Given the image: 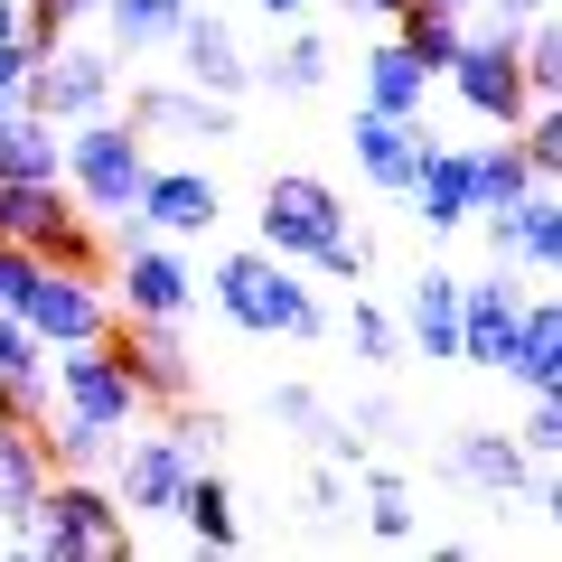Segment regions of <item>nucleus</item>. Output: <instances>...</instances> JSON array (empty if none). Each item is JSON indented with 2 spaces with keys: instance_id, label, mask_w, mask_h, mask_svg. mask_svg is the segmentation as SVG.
<instances>
[{
  "instance_id": "nucleus-3",
  "label": "nucleus",
  "mask_w": 562,
  "mask_h": 562,
  "mask_svg": "<svg viewBox=\"0 0 562 562\" xmlns=\"http://www.w3.org/2000/svg\"><path fill=\"white\" fill-rule=\"evenodd\" d=\"M66 198L85 206V216H122V206H140V179H150V140L132 132V113H85L66 122Z\"/></svg>"
},
{
  "instance_id": "nucleus-27",
  "label": "nucleus",
  "mask_w": 562,
  "mask_h": 562,
  "mask_svg": "<svg viewBox=\"0 0 562 562\" xmlns=\"http://www.w3.org/2000/svg\"><path fill=\"white\" fill-rule=\"evenodd\" d=\"M57 169H66V132L47 113L0 103V179H57Z\"/></svg>"
},
{
  "instance_id": "nucleus-13",
  "label": "nucleus",
  "mask_w": 562,
  "mask_h": 562,
  "mask_svg": "<svg viewBox=\"0 0 562 562\" xmlns=\"http://www.w3.org/2000/svg\"><path fill=\"white\" fill-rule=\"evenodd\" d=\"M487 235V254L497 262H516L525 281H553V262H562V198H553V179H535L516 206H497V216H469Z\"/></svg>"
},
{
  "instance_id": "nucleus-37",
  "label": "nucleus",
  "mask_w": 562,
  "mask_h": 562,
  "mask_svg": "<svg viewBox=\"0 0 562 562\" xmlns=\"http://www.w3.org/2000/svg\"><path fill=\"white\" fill-rule=\"evenodd\" d=\"M516 441H525V460H562V394H535V403H525Z\"/></svg>"
},
{
  "instance_id": "nucleus-4",
  "label": "nucleus",
  "mask_w": 562,
  "mask_h": 562,
  "mask_svg": "<svg viewBox=\"0 0 562 562\" xmlns=\"http://www.w3.org/2000/svg\"><path fill=\"white\" fill-rule=\"evenodd\" d=\"M113 103H122V57L103 38H76V29L47 57H29V76H20V113H47L57 132L85 113H113Z\"/></svg>"
},
{
  "instance_id": "nucleus-43",
  "label": "nucleus",
  "mask_w": 562,
  "mask_h": 562,
  "mask_svg": "<svg viewBox=\"0 0 562 562\" xmlns=\"http://www.w3.org/2000/svg\"><path fill=\"white\" fill-rule=\"evenodd\" d=\"M347 422H357L366 441H384V431H394V394H366V403H357V413H347Z\"/></svg>"
},
{
  "instance_id": "nucleus-30",
  "label": "nucleus",
  "mask_w": 562,
  "mask_h": 562,
  "mask_svg": "<svg viewBox=\"0 0 562 562\" xmlns=\"http://www.w3.org/2000/svg\"><path fill=\"white\" fill-rule=\"evenodd\" d=\"M525 188H535V169H525L516 132H497V140H469V198H479V216H497V206H516Z\"/></svg>"
},
{
  "instance_id": "nucleus-21",
  "label": "nucleus",
  "mask_w": 562,
  "mask_h": 562,
  "mask_svg": "<svg viewBox=\"0 0 562 562\" xmlns=\"http://www.w3.org/2000/svg\"><path fill=\"white\" fill-rule=\"evenodd\" d=\"M403 198H413V216H422L431 244L460 235V225L479 216V198H469V150H460V140H431V150L413 160V188H403Z\"/></svg>"
},
{
  "instance_id": "nucleus-33",
  "label": "nucleus",
  "mask_w": 562,
  "mask_h": 562,
  "mask_svg": "<svg viewBox=\"0 0 562 562\" xmlns=\"http://www.w3.org/2000/svg\"><path fill=\"white\" fill-rule=\"evenodd\" d=\"M160 431L179 441V460H188V469H225V441H235V422H225L216 403L198 413V394H188V403H169V422H160Z\"/></svg>"
},
{
  "instance_id": "nucleus-31",
  "label": "nucleus",
  "mask_w": 562,
  "mask_h": 562,
  "mask_svg": "<svg viewBox=\"0 0 562 562\" xmlns=\"http://www.w3.org/2000/svg\"><path fill=\"white\" fill-rule=\"evenodd\" d=\"M113 441H122V431H103V422H85V413H47V422H38V450H47V469H85V479H103Z\"/></svg>"
},
{
  "instance_id": "nucleus-11",
  "label": "nucleus",
  "mask_w": 562,
  "mask_h": 562,
  "mask_svg": "<svg viewBox=\"0 0 562 562\" xmlns=\"http://www.w3.org/2000/svg\"><path fill=\"white\" fill-rule=\"evenodd\" d=\"M122 357V375L140 384V403L150 413H169V403L198 394V357H188V328L179 319H113V338H103Z\"/></svg>"
},
{
  "instance_id": "nucleus-45",
  "label": "nucleus",
  "mask_w": 562,
  "mask_h": 562,
  "mask_svg": "<svg viewBox=\"0 0 562 562\" xmlns=\"http://www.w3.org/2000/svg\"><path fill=\"white\" fill-rule=\"evenodd\" d=\"M338 10H347V20H366V29H394L403 0H338Z\"/></svg>"
},
{
  "instance_id": "nucleus-40",
  "label": "nucleus",
  "mask_w": 562,
  "mask_h": 562,
  "mask_svg": "<svg viewBox=\"0 0 562 562\" xmlns=\"http://www.w3.org/2000/svg\"><path fill=\"white\" fill-rule=\"evenodd\" d=\"M553 0H469V20H487V29H525V20H543Z\"/></svg>"
},
{
  "instance_id": "nucleus-39",
  "label": "nucleus",
  "mask_w": 562,
  "mask_h": 562,
  "mask_svg": "<svg viewBox=\"0 0 562 562\" xmlns=\"http://www.w3.org/2000/svg\"><path fill=\"white\" fill-rule=\"evenodd\" d=\"M272 422H281V431H301V441H310V431H319V422H328V403L310 394V384H272Z\"/></svg>"
},
{
  "instance_id": "nucleus-47",
  "label": "nucleus",
  "mask_w": 562,
  "mask_h": 562,
  "mask_svg": "<svg viewBox=\"0 0 562 562\" xmlns=\"http://www.w3.org/2000/svg\"><path fill=\"white\" fill-rule=\"evenodd\" d=\"M431 10H450V20H469V0H431Z\"/></svg>"
},
{
  "instance_id": "nucleus-42",
  "label": "nucleus",
  "mask_w": 562,
  "mask_h": 562,
  "mask_svg": "<svg viewBox=\"0 0 562 562\" xmlns=\"http://www.w3.org/2000/svg\"><path fill=\"white\" fill-rule=\"evenodd\" d=\"M29 57H38L29 38H0V103H20V76H29Z\"/></svg>"
},
{
  "instance_id": "nucleus-5",
  "label": "nucleus",
  "mask_w": 562,
  "mask_h": 562,
  "mask_svg": "<svg viewBox=\"0 0 562 562\" xmlns=\"http://www.w3.org/2000/svg\"><path fill=\"white\" fill-rule=\"evenodd\" d=\"M347 198L319 179V169H272L262 179V206H254V244L262 254H281V262H319V244L328 235H347Z\"/></svg>"
},
{
  "instance_id": "nucleus-17",
  "label": "nucleus",
  "mask_w": 562,
  "mask_h": 562,
  "mask_svg": "<svg viewBox=\"0 0 562 562\" xmlns=\"http://www.w3.org/2000/svg\"><path fill=\"white\" fill-rule=\"evenodd\" d=\"M132 132L140 140H235V103L188 76H160V85H132Z\"/></svg>"
},
{
  "instance_id": "nucleus-26",
  "label": "nucleus",
  "mask_w": 562,
  "mask_h": 562,
  "mask_svg": "<svg viewBox=\"0 0 562 562\" xmlns=\"http://www.w3.org/2000/svg\"><path fill=\"white\" fill-rule=\"evenodd\" d=\"M188 10H198V0H103L94 20H103V47H113V57H160Z\"/></svg>"
},
{
  "instance_id": "nucleus-41",
  "label": "nucleus",
  "mask_w": 562,
  "mask_h": 562,
  "mask_svg": "<svg viewBox=\"0 0 562 562\" xmlns=\"http://www.w3.org/2000/svg\"><path fill=\"white\" fill-rule=\"evenodd\" d=\"M338 506H347V469L319 460V469H310V516H338Z\"/></svg>"
},
{
  "instance_id": "nucleus-19",
  "label": "nucleus",
  "mask_w": 562,
  "mask_h": 562,
  "mask_svg": "<svg viewBox=\"0 0 562 562\" xmlns=\"http://www.w3.org/2000/svg\"><path fill=\"white\" fill-rule=\"evenodd\" d=\"M47 450H38V422H10L0 413V543L29 553V525H38V497H47Z\"/></svg>"
},
{
  "instance_id": "nucleus-36",
  "label": "nucleus",
  "mask_w": 562,
  "mask_h": 562,
  "mask_svg": "<svg viewBox=\"0 0 562 562\" xmlns=\"http://www.w3.org/2000/svg\"><path fill=\"white\" fill-rule=\"evenodd\" d=\"M310 272H328V281H366V272H375V235H366V225H347V235H328Z\"/></svg>"
},
{
  "instance_id": "nucleus-12",
  "label": "nucleus",
  "mask_w": 562,
  "mask_h": 562,
  "mask_svg": "<svg viewBox=\"0 0 562 562\" xmlns=\"http://www.w3.org/2000/svg\"><path fill=\"white\" fill-rule=\"evenodd\" d=\"M160 57H179V76H188V85H206V94H225V103L254 94V47H244V38H235V20H225V10H206V0L188 10L179 29H169Z\"/></svg>"
},
{
  "instance_id": "nucleus-18",
  "label": "nucleus",
  "mask_w": 562,
  "mask_h": 562,
  "mask_svg": "<svg viewBox=\"0 0 562 562\" xmlns=\"http://www.w3.org/2000/svg\"><path fill=\"white\" fill-rule=\"evenodd\" d=\"M403 357H431V366H450L460 357V272L450 262H422L413 281H403Z\"/></svg>"
},
{
  "instance_id": "nucleus-35",
  "label": "nucleus",
  "mask_w": 562,
  "mask_h": 562,
  "mask_svg": "<svg viewBox=\"0 0 562 562\" xmlns=\"http://www.w3.org/2000/svg\"><path fill=\"white\" fill-rule=\"evenodd\" d=\"M347 338V357L357 366H403V319L394 310H375V301H347V319H328Z\"/></svg>"
},
{
  "instance_id": "nucleus-22",
  "label": "nucleus",
  "mask_w": 562,
  "mask_h": 562,
  "mask_svg": "<svg viewBox=\"0 0 562 562\" xmlns=\"http://www.w3.org/2000/svg\"><path fill=\"white\" fill-rule=\"evenodd\" d=\"M140 216L160 225L169 244H188V235H216V216H225V188L206 179V169H160V160H150V179H140Z\"/></svg>"
},
{
  "instance_id": "nucleus-6",
  "label": "nucleus",
  "mask_w": 562,
  "mask_h": 562,
  "mask_svg": "<svg viewBox=\"0 0 562 562\" xmlns=\"http://www.w3.org/2000/svg\"><path fill=\"white\" fill-rule=\"evenodd\" d=\"M29 328H38V347H85V338H113V291H103V272H66V262H38V272H29V291L20 301Z\"/></svg>"
},
{
  "instance_id": "nucleus-15",
  "label": "nucleus",
  "mask_w": 562,
  "mask_h": 562,
  "mask_svg": "<svg viewBox=\"0 0 562 562\" xmlns=\"http://www.w3.org/2000/svg\"><path fill=\"white\" fill-rule=\"evenodd\" d=\"M516 310H525V272L497 262V272H460V357L450 366H506V338H516Z\"/></svg>"
},
{
  "instance_id": "nucleus-46",
  "label": "nucleus",
  "mask_w": 562,
  "mask_h": 562,
  "mask_svg": "<svg viewBox=\"0 0 562 562\" xmlns=\"http://www.w3.org/2000/svg\"><path fill=\"white\" fill-rule=\"evenodd\" d=\"M0 38H20V0H0Z\"/></svg>"
},
{
  "instance_id": "nucleus-32",
  "label": "nucleus",
  "mask_w": 562,
  "mask_h": 562,
  "mask_svg": "<svg viewBox=\"0 0 562 562\" xmlns=\"http://www.w3.org/2000/svg\"><path fill=\"white\" fill-rule=\"evenodd\" d=\"M366 535L375 543H422L413 487H403V469H384V460H366Z\"/></svg>"
},
{
  "instance_id": "nucleus-9",
  "label": "nucleus",
  "mask_w": 562,
  "mask_h": 562,
  "mask_svg": "<svg viewBox=\"0 0 562 562\" xmlns=\"http://www.w3.org/2000/svg\"><path fill=\"white\" fill-rule=\"evenodd\" d=\"M47 384H57V413H85V422H103V431H132L150 403H140V384L122 375V357L103 338H85V347H47Z\"/></svg>"
},
{
  "instance_id": "nucleus-7",
  "label": "nucleus",
  "mask_w": 562,
  "mask_h": 562,
  "mask_svg": "<svg viewBox=\"0 0 562 562\" xmlns=\"http://www.w3.org/2000/svg\"><path fill=\"white\" fill-rule=\"evenodd\" d=\"M441 85L487 122V132H516V122L535 113V103H525V66H516V29H487V20H469V38H460V57H450Z\"/></svg>"
},
{
  "instance_id": "nucleus-29",
  "label": "nucleus",
  "mask_w": 562,
  "mask_h": 562,
  "mask_svg": "<svg viewBox=\"0 0 562 562\" xmlns=\"http://www.w3.org/2000/svg\"><path fill=\"white\" fill-rule=\"evenodd\" d=\"M394 38H403V57H413L422 76L441 85L450 57H460V38H469V20H450V10H431V0H403V10H394Z\"/></svg>"
},
{
  "instance_id": "nucleus-20",
  "label": "nucleus",
  "mask_w": 562,
  "mask_h": 562,
  "mask_svg": "<svg viewBox=\"0 0 562 562\" xmlns=\"http://www.w3.org/2000/svg\"><path fill=\"white\" fill-rule=\"evenodd\" d=\"M525 394H562V301L553 281H525V310H516V338H506V366Z\"/></svg>"
},
{
  "instance_id": "nucleus-28",
  "label": "nucleus",
  "mask_w": 562,
  "mask_h": 562,
  "mask_svg": "<svg viewBox=\"0 0 562 562\" xmlns=\"http://www.w3.org/2000/svg\"><path fill=\"white\" fill-rule=\"evenodd\" d=\"M29 254L66 262V272H103V262H113V235H103V216H85V206H57V216L29 235Z\"/></svg>"
},
{
  "instance_id": "nucleus-34",
  "label": "nucleus",
  "mask_w": 562,
  "mask_h": 562,
  "mask_svg": "<svg viewBox=\"0 0 562 562\" xmlns=\"http://www.w3.org/2000/svg\"><path fill=\"white\" fill-rule=\"evenodd\" d=\"M516 66H525V103H562V29H553V10L516 29Z\"/></svg>"
},
{
  "instance_id": "nucleus-23",
  "label": "nucleus",
  "mask_w": 562,
  "mask_h": 562,
  "mask_svg": "<svg viewBox=\"0 0 562 562\" xmlns=\"http://www.w3.org/2000/svg\"><path fill=\"white\" fill-rule=\"evenodd\" d=\"M328 66H338V47H328L310 20H291L254 57V85H262V94H281V103H301V94H319V85H328Z\"/></svg>"
},
{
  "instance_id": "nucleus-24",
  "label": "nucleus",
  "mask_w": 562,
  "mask_h": 562,
  "mask_svg": "<svg viewBox=\"0 0 562 562\" xmlns=\"http://www.w3.org/2000/svg\"><path fill=\"white\" fill-rule=\"evenodd\" d=\"M357 103H375V113H422V103H431V76L403 57L394 29H375V47L357 57Z\"/></svg>"
},
{
  "instance_id": "nucleus-44",
  "label": "nucleus",
  "mask_w": 562,
  "mask_h": 562,
  "mask_svg": "<svg viewBox=\"0 0 562 562\" xmlns=\"http://www.w3.org/2000/svg\"><path fill=\"white\" fill-rule=\"evenodd\" d=\"M254 20H272V29H291V20H310V0H244Z\"/></svg>"
},
{
  "instance_id": "nucleus-10",
  "label": "nucleus",
  "mask_w": 562,
  "mask_h": 562,
  "mask_svg": "<svg viewBox=\"0 0 562 562\" xmlns=\"http://www.w3.org/2000/svg\"><path fill=\"white\" fill-rule=\"evenodd\" d=\"M103 487L122 497V516L132 525H169L179 516V487H188V460H179V441L169 431H122L113 441V460H103Z\"/></svg>"
},
{
  "instance_id": "nucleus-38",
  "label": "nucleus",
  "mask_w": 562,
  "mask_h": 562,
  "mask_svg": "<svg viewBox=\"0 0 562 562\" xmlns=\"http://www.w3.org/2000/svg\"><path fill=\"white\" fill-rule=\"evenodd\" d=\"M310 450H319V460H338V469H366V460H375V441H366L357 422H338V413L310 431Z\"/></svg>"
},
{
  "instance_id": "nucleus-1",
  "label": "nucleus",
  "mask_w": 562,
  "mask_h": 562,
  "mask_svg": "<svg viewBox=\"0 0 562 562\" xmlns=\"http://www.w3.org/2000/svg\"><path fill=\"white\" fill-rule=\"evenodd\" d=\"M206 291H216V310L244 328V338H301V347H319V338H328V301L301 281V262L262 254V244L225 254L216 272H206Z\"/></svg>"
},
{
  "instance_id": "nucleus-8",
  "label": "nucleus",
  "mask_w": 562,
  "mask_h": 562,
  "mask_svg": "<svg viewBox=\"0 0 562 562\" xmlns=\"http://www.w3.org/2000/svg\"><path fill=\"white\" fill-rule=\"evenodd\" d=\"M103 291H113L122 319H188V310H198V272H188V254L169 235L122 244V254L103 262Z\"/></svg>"
},
{
  "instance_id": "nucleus-14",
  "label": "nucleus",
  "mask_w": 562,
  "mask_h": 562,
  "mask_svg": "<svg viewBox=\"0 0 562 562\" xmlns=\"http://www.w3.org/2000/svg\"><path fill=\"white\" fill-rule=\"evenodd\" d=\"M431 122L422 113H375V103H357V113H347V150H357V179L375 188V198H403V188H413V160L422 150H431Z\"/></svg>"
},
{
  "instance_id": "nucleus-25",
  "label": "nucleus",
  "mask_w": 562,
  "mask_h": 562,
  "mask_svg": "<svg viewBox=\"0 0 562 562\" xmlns=\"http://www.w3.org/2000/svg\"><path fill=\"white\" fill-rule=\"evenodd\" d=\"M179 525L188 543H206V553H235L244 543V516H235V487H225V469H188V487H179Z\"/></svg>"
},
{
  "instance_id": "nucleus-16",
  "label": "nucleus",
  "mask_w": 562,
  "mask_h": 562,
  "mask_svg": "<svg viewBox=\"0 0 562 562\" xmlns=\"http://www.w3.org/2000/svg\"><path fill=\"white\" fill-rule=\"evenodd\" d=\"M441 469L469 487V497H487V506H516L525 479H535V460H525V441L506 431V422H460L450 450H441Z\"/></svg>"
},
{
  "instance_id": "nucleus-2",
  "label": "nucleus",
  "mask_w": 562,
  "mask_h": 562,
  "mask_svg": "<svg viewBox=\"0 0 562 562\" xmlns=\"http://www.w3.org/2000/svg\"><path fill=\"white\" fill-rule=\"evenodd\" d=\"M140 525L122 516V497L103 479H85V469H57L38 497V525H29V553L38 562H122L132 553Z\"/></svg>"
}]
</instances>
